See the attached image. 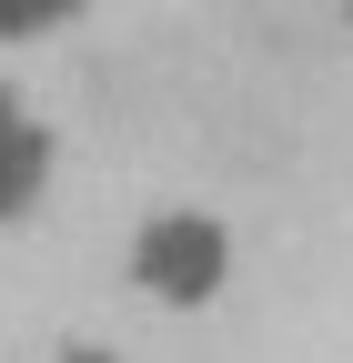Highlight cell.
Listing matches in <instances>:
<instances>
[{
	"instance_id": "1",
	"label": "cell",
	"mask_w": 353,
	"mask_h": 363,
	"mask_svg": "<svg viewBox=\"0 0 353 363\" xmlns=\"http://www.w3.org/2000/svg\"><path fill=\"white\" fill-rule=\"evenodd\" d=\"M232 262H242V242L212 202H152L121 242V283L162 313H202V303L232 293Z\"/></svg>"
},
{
	"instance_id": "5",
	"label": "cell",
	"mask_w": 353,
	"mask_h": 363,
	"mask_svg": "<svg viewBox=\"0 0 353 363\" xmlns=\"http://www.w3.org/2000/svg\"><path fill=\"white\" fill-rule=\"evenodd\" d=\"M343 21H353V0H343Z\"/></svg>"
},
{
	"instance_id": "3",
	"label": "cell",
	"mask_w": 353,
	"mask_h": 363,
	"mask_svg": "<svg viewBox=\"0 0 353 363\" xmlns=\"http://www.w3.org/2000/svg\"><path fill=\"white\" fill-rule=\"evenodd\" d=\"M91 0H0V40H61Z\"/></svg>"
},
{
	"instance_id": "4",
	"label": "cell",
	"mask_w": 353,
	"mask_h": 363,
	"mask_svg": "<svg viewBox=\"0 0 353 363\" xmlns=\"http://www.w3.org/2000/svg\"><path fill=\"white\" fill-rule=\"evenodd\" d=\"M51 363H121V353H111V343H61Z\"/></svg>"
},
{
	"instance_id": "2",
	"label": "cell",
	"mask_w": 353,
	"mask_h": 363,
	"mask_svg": "<svg viewBox=\"0 0 353 363\" xmlns=\"http://www.w3.org/2000/svg\"><path fill=\"white\" fill-rule=\"evenodd\" d=\"M51 172H61V142H51V121H40V101L0 81V233L40 212Z\"/></svg>"
}]
</instances>
